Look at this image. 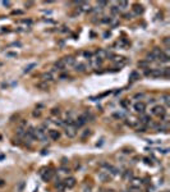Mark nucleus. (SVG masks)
I'll list each match as a JSON object with an SVG mask.
<instances>
[{"label": "nucleus", "instance_id": "nucleus-5", "mask_svg": "<svg viewBox=\"0 0 170 192\" xmlns=\"http://www.w3.org/2000/svg\"><path fill=\"white\" fill-rule=\"evenodd\" d=\"M99 179L101 181V182H110V179H111V177H110L109 174V172H105V170H101V172H99Z\"/></svg>", "mask_w": 170, "mask_h": 192}, {"label": "nucleus", "instance_id": "nucleus-27", "mask_svg": "<svg viewBox=\"0 0 170 192\" xmlns=\"http://www.w3.org/2000/svg\"><path fill=\"white\" fill-rule=\"evenodd\" d=\"M90 135H91V131H90V130H84V132L82 133V136H81V138H82V140H86Z\"/></svg>", "mask_w": 170, "mask_h": 192}, {"label": "nucleus", "instance_id": "nucleus-43", "mask_svg": "<svg viewBox=\"0 0 170 192\" xmlns=\"http://www.w3.org/2000/svg\"><path fill=\"white\" fill-rule=\"evenodd\" d=\"M111 10H113V13H119V9H116V6H113Z\"/></svg>", "mask_w": 170, "mask_h": 192}, {"label": "nucleus", "instance_id": "nucleus-17", "mask_svg": "<svg viewBox=\"0 0 170 192\" xmlns=\"http://www.w3.org/2000/svg\"><path fill=\"white\" fill-rule=\"evenodd\" d=\"M37 88L38 90H42V91H47L49 90V83H46V82H38L37 83Z\"/></svg>", "mask_w": 170, "mask_h": 192}, {"label": "nucleus", "instance_id": "nucleus-12", "mask_svg": "<svg viewBox=\"0 0 170 192\" xmlns=\"http://www.w3.org/2000/svg\"><path fill=\"white\" fill-rule=\"evenodd\" d=\"M102 59H100V58H93V59H90V64H91V67H93V68H96V67H99V65H101L102 64Z\"/></svg>", "mask_w": 170, "mask_h": 192}, {"label": "nucleus", "instance_id": "nucleus-39", "mask_svg": "<svg viewBox=\"0 0 170 192\" xmlns=\"http://www.w3.org/2000/svg\"><path fill=\"white\" fill-rule=\"evenodd\" d=\"M3 5H4V6H10V5H12V3H10V1H3Z\"/></svg>", "mask_w": 170, "mask_h": 192}, {"label": "nucleus", "instance_id": "nucleus-37", "mask_svg": "<svg viewBox=\"0 0 170 192\" xmlns=\"http://www.w3.org/2000/svg\"><path fill=\"white\" fill-rule=\"evenodd\" d=\"M97 5L99 6H106V5H108V3H106V1H99Z\"/></svg>", "mask_w": 170, "mask_h": 192}, {"label": "nucleus", "instance_id": "nucleus-7", "mask_svg": "<svg viewBox=\"0 0 170 192\" xmlns=\"http://www.w3.org/2000/svg\"><path fill=\"white\" fill-rule=\"evenodd\" d=\"M138 123L142 124V125H145V127H147V125L151 123V118H150V115H147V114H142L141 118L138 119Z\"/></svg>", "mask_w": 170, "mask_h": 192}, {"label": "nucleus", "instance_id": "nucleus-10", "mask_svg": "<svg viewBox=\"0 0 170 192\" xmlns=\"http://www.w3.org/2000/svg\"><path fill=\"white\" fill-rule=\"evenodd\" d=\"M49 137L51 140H54V141H58V140L60 138V132L55 131V130H50L49 131Z\"/></svg>", "mask_w": 170, "mask_h": 192}, {"label": "nucleus", "instance_id": "nucleus-16", "mask_svg": "<svg viewBox=\"0 0 170 192\" xmlns=\"http://www.w3.org/2000/svg\"><path fill=\"white\" fill-rule=\"evenodd\" d=\"M141 183H142V179H139V178H133L131 179V186L132 187H137V188H139V186H141Z\"/></svg>", "mask_w": 170, "mask_h": 192}, {"label": "nucleus", "instance_id": "nucleus-15", "mask_svg": "<svg viewBox=\"0 0 170 192\" xmlns=\"http://www.w3.org/2000/svg\"><path fill=\"white\" fill-rule=\"evenodd\" d=\"M64 68H65V65H64V63H63L61 59H60V60H58L54 64V71H63Z\"/></svg>", "mask_w": 170, "mask_h": 192}, {"label": "nucleus", "instance_id": "nucleus-32", "mask_svg": "<svg viewBox=\"0 0 170 192\" xmlns=\"http://www.w3.org/2000/svg\"><path fill=\"white\" fill-rule=\"evenodd\" d=\"M143 96H145V94H142V92H138V94H136L134 96H133V99H136V100H138V99H142Z\"/></svg>", "mask_w": 170, "mask_h": 192}, {"label": "nucleus", "instance_id": "nucleus-13", "mask_svg": "<svg viewBox=\"0 0 170 192\" xmlns=\"http://www.w3.org/2000/svg\"><path fill=\"white\" fill-rule=\"evenodd\" d=\"M74 69H76L77 72L83 73V72H86L87 65H86V64H83V63H78V64H74Z\"/></svg>", "mask_w": 170, "mask_h": 192}, {"label": "nucleus", "instance_id": "nucleus-24", "mask_svg": "<svg viewBox=\"0 0 170 192\" xmlns=\"http://www.w3.org/2000/svg\"><path fill=\"white\" fill-rule=\"evenodd\" d=\"M35 67H36V63H31V64H29L28 67H26V68H24V71H23V72H24V73H29V72H31Z\"/></svg>", "mask_w": 170, "mask_h": 192}, {"label": "nucleus", "instance_id": "nucleus-19", "mask_svg": "<svg viewBox=\"0 0 170 192\" xmlns=\"http://www.w3.org/2000/svg\"><path fill=\"white\" fill-rule=\"evenodd\" d=\"M123 178L125 179V181H131L132 178H133V173H132V170H125L124 173H123Z\"/></svg>", "mask_w": 170, "mask_h": 192}, {"label": "nucleus", "instance_id": "nucleus-6", "mask_svg": "<svg viewBox=\"0 0 170 192\" xmlns=\"http://www.w3.org/2000/svg\"><path fill=\"white\" fill-rule=\"evenodd\" d=\"M36 140H41V141H44V142L47 140L44 128H37V130H36Z\"/></svg>", "mask_w": 170, "mask_h": 192}, {"label": "nucleus", "instance_id": "nucleus-21", "mask_svg": "<svg viewBox=\"0 0 170 192\" xmlns=\"http://www.w3.org/2000/svg\"><path fill=\"white\" fill-rule=\"evenodd\" d=\"M129 79L131 81H137V79H139V73L138 72H132L131 73V76H129Z\"/></svg>", "mask_w": 170, "mask_h": 192}, {"label": "nucleus", "instance_id": "nucleus-50", "mask_svg": "<svg viewBox=\"0 0 170 192\" xmlns=\"http://www.w3.org/2000/svg\"><path fill=\"white\" fill-rule=\"evenodd\" d=\"M164 192H168V191H164Z\"/></svg>", "mask_w": 170, "mask_h": 192}, {"label": "nucleus", "instance_id": "nucleus-1", "mask_svg": "<svg viewBox=\"0 0 170 192\" xmlns=\"http://www.w3.org/2000/svg\"><path fill=\"white\" fill-rule=\"evenodd\" d=\"M166 108L165 106H161V105H155L152 109H151V114H154V115L156 117H160V118H164L166 115Z\"/></svg>", "mask_w": 170, "mask_h": 192}, {"label": "nucleus", "instance_id": "nucleus-45", "mask_svg": "<svg viewBox=\"0 0 170 192\" xmlns=\"http://www.w3.org/2000/svg\"><path fill=\"white\" fill-rule=\"evenodd\" d=\"M24 5H26V6H32V5H33V3L28 1V3H24Z\"/></svg>", "mask_w": 170, "mask_h": 192}, {"label": "nucleus", "instance_id": "nucleus-25", "mask_svg": "<svg viewBox=\"0 0 170 192\" xmlns=\"http://www.w3.org/2000/svg\"><path fill=\"white\" fill-rule=\"evenodd\" d=\"M125 123H127V124L129 125V127H136V125L138 124V120H136V119H131V120H127Z\"/></svg>", "mask_w": 170, "mask_h": 192}, {"label": "nucleus", "instance_id": "nucleus-22", "mask_svg": "<svg viewBox=\"0 0 170 192\" xmlns=\"http://www.w3.org/2000/svg\"><path fill=\"white\" fill-rule=\"evenodd\" d=\"M109 173H111V175H119L120 174V170L118 168H115V167H111L109 169Z\"/></svg>", "mask_w": 170, "mask_h": 192}, {"label": "nucleus", "instance_id": "nucleus-20", "mask_svg": "<svg viewBox=\"0 0 170 192\" xmlns=\"http://www.w3.org/2000/svg\"><path fill=\"white\" fill-rule=\"evenodd\" d=\"M51 175H53V172H46L45 174H41L42 179L45 181V182H49V181L51 179Z\"/></svg>", "mask_w": 170, "mask_h": 192}, {"label": "nucleus", "instance_id": "nucleus-31", "mask_svg": "<svg viewBox=\"0 0 170 192\" xmlns=\"http://www.w3.org/2000/svg\"><path fill=\"white\" fill-rule=\"evenodd\" d=\"M118 5L121 6V9H125L128 6V3L127 1H119V3H118Z\"/></svg>", "mask_w": 170, "mask_h": 192}, {"label": "nucleus", "instance_id": "nucleus-14", "mask_svg": "<svg viewBox=\"0 0 170 192\" xmlns=\"http://www.w3.org/2000/svg\"><path fill=\"white\" fill-rule=\"evenodd\" d=\"M143 10H145V9H143L142 5H139V4H134V5H133V12H134V14H137V16L142 14Z\"/></svg>", "mask_w": 170, "mask_h": 192}, {"label": "nucleus", "instance_id": "nucleus-42", "mask_svg": "<svg viewBox=\"0 0 170 192\" xmlns=\"http://www.w3.org/2000/svg\"><path fill=\"white\" fill-rule=\"evenodd\" d=\"M61 170L64 172V173H69V172H71V170H69V168H65V167H63V168H61Z\"/></svg>", "mask_w": 170, "mask_h": 192}, {"label": "nucleus", "instance_id": "nucleus-40", "mask_svg": "<svg viewBox=\"0 0 170 192\" xmlns=\"http://www.w3.org/2000/svg\"><path fill=\"white\" fill-rule=\"evenodd\" d=\"M83 55H84L86 58H91V56H92V54H91V53H87V51H84Z\"/></svg>", "mask_w": 170, "mask_h": 192}, {"label": "nucleus", "instance_id": "nucleus-41", "mask_svg": "<svg viewBox=\"0 0 170 192\" xmlns=\"http://www.w3.org/2000/svg\"><path fill=\"white\" fill-rule=\"evenodd\" d=\"M4 186H5V181L0 178V187H4Z\"/></svg>", "mask_w": 170, "mask_h": 192}, {"label": "nucleus", "instance_id": "nucleus-4", "mask_svg": "<svg viewBox=\"0 0 170 192\" xmlns=\"http://www.w3.org/2000/svg\"><path fill=\"white\" fill-rule=\"evenodd\" d=\"M133 109H134L136 113H139V114H143L146 110V104L142 101H137L134 105H133Z\"/></svg>", "mask_w": 170, "mask_h": 192}, {"label": "nucleus", "instance_id": "nucleus-28", "mask_svg": "<svg viewBox=\"0 0 170 192\" xmlns=\"http://www.w3.org/2000/svg\"><path fill=\"white\" fill-rule=\"evenodd\" d=\"M138 67H139V68H145V69H146L147 67H148V63H147L146 60H142V62H139V63H138Z\"/></svg>", "mask_w": 170, "mask_h": 192}, {"label": "nucleus", "instance_id": "nucleus-33", "mask_svg": "<svg viewBox=\"0 0 170 192\" xmlns=\"http://www.w3.org/2000/svg\"><path fill=\"white\" fill-rule=\"evenodd\" d=\"M113 117H114V118H118V119H120V118L124 117V114H121V113H114Z\"/></svg>", "mask_w": 170, "mask_h": 192}, {"label": "nucleus", "instance_id": "nucleus-36", "mask_svg": "<svg viewBox=\"0 0 170 192\" xmlns=\"http://www.w3.org/2000/svg\"><path fill=\"white\" fill-rule=\"evenodd\" d=\"M146 131V127L142 125V127H137V132H145Z\"/></svg>", "mask_w": 170, "mask_h": 192}, {"label": "nucleus", "instance_id": "nucleus-26", "mask_svg": "<svg viewBox=\"0 0 170 192\" xmlns=\"http://www.w3.org/2000/svg\"><path fill=\"white\" fill-rule=\"evenodd\" d=\"M18 127L26 130V128H27V120H26V119H21V120H19V124H18Z\"/></svg>", "mask_w": 170, "mask_h": 192}, {"label": "nucleus", "instance_id": "nucleus-8", "mask_svg": "<svg viewBox=\"0 0 170 192\" xmlns=\"http://www.w3.org/2000/svg\"><path fill=\"white\" fill-rule=\"evenodd\" d=\"M76 182H77V181H76L74 177H68V178H66L63 183H64V187H66V188H73L76 186Z\"/></svg>", "mask_w": 170, "mask_h": 192}, {"label": "nucleus", "instance_id": "nucleus-30", "mask_svg": "<svg viewBox=\"0 0 170 192\" xmlns=\"http://www.w3.org/2000/svg\"><path fill=\"white\" fill-rule=\"evenodd\" d=\"M51 114H53V115H60V109H59V108L51 109Z\"/></svg>", "mask_w": 170, "mask_h": 192}, {"label": "nucleus", "instance_id": "nucleus-23", "mask_svg": "<svg viewBox=\"0 0 170 192\" xmlns=\"http://www.w3.org/2000/svg\"><path fill=\"white\" fill-rule=\"evenodd\" d=\"M162 100H164L165 108H169V105H170V97H169V95H164V96H162Z\"/></svg>", "mask_w": 170, "mask_h": 192}, {"label": "nucleus", "instance_id": "nucleus-2", "mask_svg": "<svg viewBox=\"0 0 170 192\" xmlns=\"http://www.w3.org/2000/svg\"><path fill=\"white\" fill-rule=\"evenodd\" d=\"M87 122H88V114H82V115H79L77 118V120L74 122V127L79 128V127H82V125L86 124Z\"/></svg>", "mask_w": 170, "mask_h": 192}, {"label": "nucleus", "instance_id": "nucleus-49", "mask_svg": "<svg viewBox=\"0 0 170 192\" xmlns=\"http://www.w3.org/2000/svg\"><path fill=\"white\" fill-rule=\"evenodd\" d=\"M123 192H127V191H123Z\"/></svg>", "mask_w": 170, "mask_h": 192}, {"label": "nucleus", "instance_id": "nucleus-18", "mask_svg": "<svg viewBox=\"0 0 170 192\" xmlns=\"http://www.w3.org/2000/svg\"><path fill=\"white\" fill-rule=\"evenodd\" d=\"M120 106L124 109H129V105H131V101L128 100V99H123V100H120Z\"/></svg>", "mask_w": 170, "mask_h": 192}, {"label": "nucleus", "instance_id": "nucleus-11", "mask_svg": "<svg viewBox=\"0 0 170 192\" xmlns=\"http://www.w3.org/2000/svg\"><path fill=\"white\" fill-rule=\"evenodd\" d=\"M61 60H63V63H64L65 67L66 65H74L76 64V59L73 56H65V58H63Z\"/></svg>", "mask_w": 170, "mask_h": 192}, {"label": "nucleus", "instance_id": "nucleus-47", "mask_svg": "<svg viewBox=\"0 0 170 192\" xmlns=\"http://www.w3.org/2000/svg\"><path fill=\"white\" fill-rule=\"evenodd\" d=\"M155 101H156V100H155V99H150V100H148V104H154Z\"/></svg>", "mask_w": 170, "mask_h": 192}, {"label": "nucleus", "instance_id": "nucleus-3", "mask_svg": "<svg viewBox=\"0 0 170 192\" xmlns=\"http://www.w3.org/2000/svg\"><path fill=\"white\" fill-rule=\"evenodd\" d=\"M65 135L68 136L69 138H74L77 136V128L74 125H66L65 127Z\"/></svg>", "mask_w": 170, "mask_h": 192}, {"label": "nucleus", "instance_id": "nucleus-29", "mask_svg": "<svg viewBox=\"0 0 170 192\" xmlns=\"http://www.w3.org/2000/svg\"><path fill=\"white\" fill-rule=\"evenodd\" d=\"M55 187L61 192L63 190H64V183H63V182H58V183H55Z\"/></svg>", "mask_w": 170, "mask_h": 192}, {"label": "nucleus", "instance_id": "nucleus-46", "mask_svg": "<svg viewBox=\"0 0 170 192\" xmlns=\"http://www.w3.org/2000/svg\"><path fill=\"white\" fill-rule=\"evenodd\" d=\"M65 78H68V76H66V74H61L60 76V79H65Z\"/></svg>", "mask_w": 170, "mask_h": 192}, {"label": "nucleus", "instance_id": "nucleus-35", "mask_svg": "<svg viewBox=\"0 0 170 192\" xmlns=\"http://www.w3.org/2000/svg\"><path fill=\"white\" fill-rule=\"evenodd\" d=\"M32 115L33 117H40L41 115V112H40V110H35V112L32 113Z\"/></svg>", "mask_w": 170, "mask_h": 192}, {"label": "nucleus", "instance_id": "nucleus-9", "mask_svg": "<svg viewBox=\"0 0 170 192\" xmlns=\"http://www.w3.org/2000/svg\"><path fill=\"white\" fill-rule=\"evenodd\" d=\"M41 81L42 82H53L54 81V76H53V73L51 72H45V73H42L41 74Z\"/></svg>", "mask_w": 170, "mask_h": 192}, {"label": "nucleus", "instance_id": "nucleus-34", "mask_svg": "<svg viewBox=\"0 0 170 192\" xmlns=\"http://www.w3.org/2000/svg\"><path fill=\"white\" fill-rule=\"evenodd\" d=\"M54 123H55V124H58V125H60V127H63V125H65V124H64V122H63V120H59V119H58V120H55Z\"/></svg>", "mask_w": 170, "mask_h": 192}, {"label": "nucleus", "instance_id": "nucleus-38", "mask_svg": "<svg viewBox=\"0 0 170 192\" xmlns=\"http://www.w3.org/2000/svg\"><path fill=\"white\" fill-rule=\"evenodd\" d=\"M143 160H145V163H146L147 165H152V163H151V160H150V159L145 158V159H143Z\"/></svg>", "mask_w": 170, "mask_h": 192}, {"label": "nucleus", "instance_id": "nucleus-48", "mask_svg": "<svg viewBox=\"0 0 170 192\" xmlns=\"http://www.w3.org/2000/svg\"><path fill=\"white\" fill-rule=\"evenodd\" d=\"M125 19H131V14H124Z\"/></svg>", "mask_w": 170, "mask_h": 192}, {"label": "nucleus", "instance_id": "nucleus-44", "mask_svg": "<svg viewBox=\"0 0 170 192\" xmlns=\"http://www.w3.org/2000/svg\"><path fill=\"white\" fill-rule=\"evenodd\" d=\"M83 192H91V188H90V187H84V188H83Z\"/></svg>", "mask_w": 170, "mask_h": 192}]
</instances>
